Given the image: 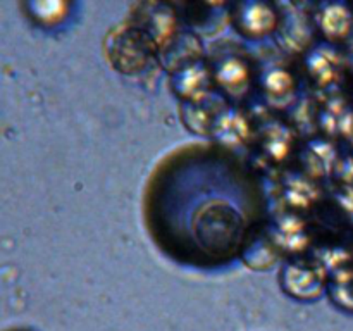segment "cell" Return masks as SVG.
Here are the masks:
<instances>
[{
    "label": "cell",
    "mask_w": 353,
    "mask_h": 331,
    "mask_svg": "<svg viewBox=\"0 0 353 331\" xmlns=\"http://www.w3.org/2000/svg\"><path fill=\"white\" fill-rule=\"evenodd\" d=\"M278 21L274 7L265 2H243L236 6L234 24L245 37H264L271 33Z\"/></svg>",
    "instance_id": "cell-1"
},
{
    "label": "cell",
    "mask_w": 353,
    "mask_h": 331,
    "mask_svg": "<svg viewBox=\"0 0 353 331\" xmlns=\"http://www.w3.org/2000/svg\"><path fill=\"white\" fill-rule=\"evenodd\" d=\"M217 85L231 97H241L250 86V68L240 57H224L214 68Z\"/></svg>",
    "instance_id": "cell-2"
},
{
    "label": "cell",
    "mask_w": 353,
    "mask_h": 331,
    "mask_svg": "<svg viewBox=\"0 0 353 331\" xmlns=\"http://www.w3.org/2000/svg\"><path fill=\"white\" fill-rule=\"evenodd\" d=\"M283 285L290 295L302 300L316 299L323 292V281L316 269L300 264L286 265L283 271Z\"/></svg>",
    "instance_id": "cell-3"
},
{
    "label": "cell",
    "mask_w": 353,
    "mask_h": 331,
    "mask_svg": "<svg viewBox=\"0 0 353 331\" xmlns=\"http://www.w3.org/2000/svg\"><path fill=\"white\" fill-rule=\"evenodd\" d=\"M317 24L327 40H345L353 28V14L345 3H326L317 12Z\"/></svg>",
    "instance_id": "cell-4"
},
{
    "label": "cell",
    "mask_w": 353,
    "mask_h": 331,
    "mask_svg": "<svg viewBox=\"0 0 353 331\" xmlns=\"http://www.w3.org/2000/svg\"><path fill=\"white\" fill-rule=\"evenodd\" d=\"M21 7L24 10V16L41 28H54L61 24L69 16V9H71L69 3L59 2V0L24 2Z\"/></svg>",
    "instance_id": "cell-5"
},
{
    "label": "cell",
    "mask_w": 353,
    "mask_h": 331,
    "mask_svg": "<svg viewBox=\"0 0 353 331\" xmlns=\"http://www.w3.org/2000/svg\"><path fill=\"white\" fill-rule=\"evenodd\" d=\"M6 331H31V330H26V328H10V330H6Z\"/></svg>",
    "instance_id": "cell-6"
}]
</instances>
